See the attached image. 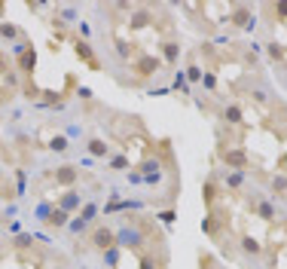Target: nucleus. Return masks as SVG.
Instances as JSON below:
<instances>
[{
    "label": "nucleus",
    "instance_id": "nucleus-1",
    "mask_svg": "<svg viewBox=\"0 0 287 269\" xmlns=\"http://www.w3.org/2000/svg\"><path fill=\"white\" fill-rule=\"evenodd\" d=\"M95 248H113V242H116V236L110 229H95Z\"/></svg>",
    "mask_w": 287,
    "mask_h": 269
},
{
    "label": "nucleus",
    "instance_id": "nucleus-2",
    "mask_svg": "<svg viewBox=\"0 0 287 269\" xmlns=\"http://www.w3.org/2000/svg\"><path fill=\"white\" fill-rule=\"evenodd\" d=\"M55 181H58V184H74V181H77V168H74V165L58 168V171H55Z\"/></svg>",
    "mask_w": 287,
    "mask_h": 269
},
{
    "label": "nucleus",
    "instance_id": "nucleus-3",
    "mask_svg": "<svg viewBox=\"0 0 287 269\" xmlns=\"http://www.w3.org/2000/svg\"><path fill=\"white\" fill-rule=\"evenodd\" d=\"M46 220H49L52 226H64V223H67V211H61V208H58V211H52Z\"/></svg>",
    "mask_w": 287,
    "mask_h": 269
},
{
    "label": "nucleus",
    "instance_id": "nucleus-4",
    "mask_svg": "<svg viewBox=\"0 0 287 269\" xmlns=\"http://www.w3.org/2000/svg\"><path fill=\"white\" fill-rule=\"evenodd\" d=\"M74 205H80V196H77V193H67L64 199H61V211H67V208H74Z\"/></svg>",
    "mask_w": 287,
    "mask_h": 269
},
{
    "label": "nucleus",
    "instance_id": "nucleus-5",
    "mask_svg": "<svg viewBox=\"0 0 287 269\" xmlns=\"http://www.w3.org/2000/svg\"><path fill=\"white\" fill-rule=\"evenodd\" d=\"M223 159H226L229 165H239V168L244 165V156H241V153H223Z\"/></svg>",
    "mask_w": 287,
    "mask_h": 269
},
{
    "label": "nucleus",
    "instance_id": "nucleus-6",
    "mask_svg": "<svg viewBox=\"0 0 287 269\" xmlns=\"http://www.w3.org/2000/svg\"><path fill=\"white\" fill-rule=\"evenodd\" d=\"M77 55H83L89 64H95V58H92V52H89V46H86V43H77Z\"/></svg>",
    "mask_w": 287,
    "mask_h": 269
},
{
    "label": "nucleus",
    "instance_id": "nucleus-7",
    "mask_svg": "<svg viewBox=\"0 0 287 269\" xmlns=\"http://www.w3.org/2000/svg\"><path fill=\"white\" fill-rule=\"evenodd\" d=\"M22 67H25V70L34 67V49H25V52H22Z\"/></svg>",
    "mask_w": 287,
    "mask_h": 269
},
{
    "label": "nucleus",
    "instance_id": "nucleus-8",
    "mask_svg": "<svg viewBox=\"0 0 287 269\" xmlns=\"http://www.w3.org/2000/svg\"><path fill=\"white\" fill-rule=\"evenodd\" d=\"M89 150H92L95 156H104V153H107V144H101V141H92V147H89Z\"/></svg>",
    "mask_w": 287,
    "mask_h": 269
},
{
    "label": "nucleus",
    "instance_id": "nucleus-9",
    "mask_svg": "<svg viewBox=\"0 0 287 269\" xmlns=\"http://www.w3.org/2000/svg\"><path fill=\"white\" fill-rule=\"evenodd\" d=\"M95 211H98L95 205H86V211H83V220H92V217H95Z\"/></svg>",
    "mask_w": 287,
    "mask_h": 269
},
{
    "label": "nucleus",
    "instance_id": "nucleus-10",
    "mask_svg": "<svg viewBox=\"0 0 287 269\" xmlns=\"http://www.w3.org/2000/svg\"><path fill=\"white\" fill-rule=\"evenodd\" d=\"M0 34H3V37H15V28L12 25H0Z\"/></svg>",
    "mask_w": 287,
    "mask_h": 269
},
{
    "label": "nucleus",
    "instance_id": "nucleus-11",
    "mask_svg": "<svg viewBox=\"0 0 287 269\" xmlns=\"http://www.w3.org/2000/svg\"><path fill=\"white\" fill-rule=\"evenodd\" d=\"M52 147H55V150H64L67 141H64V138H55V141H52Z\"/></svg>",
    "mask_w": 287,
    "mask_h": 269
},
{
    "label": "nucleus",
    "instance_id": "nucleus-12",
    "mask_svg": "<svg viewBox=\"0 0 287 269\" xmlns=\"http://www.w3.org/2000/svg\"><path fill=\"white\" fill-rule=\"evenodd\" d=\"M165 55H168V61H174V55H177V49H174V46H171V43H168V46H165Z\"/></svg>",
    "mask_w": 287,
    "mask_h": 269
},
{
    "label": "nucleus",
    "instance_id": "nucleus-13",
    "mask_svg": "<svg viewBox=\"0 0 287 269\" xmlns=\"http://www.w3.org/2000/svg\"><path fill=\"white\" fill-rule=\"evenodd\" d=\"M257 248H260V245H257L254 239H244V251H257Z\"/></svg>",
    "mask_w": 287,
    "mask_h": 269
},
{
    "label": "nucleus",
    "instance_id": "nucleus-14",
    "mask_svg": "<svg viewBox=\"0 0 287 269\" xmlns=\"http://www.w3.org/2000/svg\"><path fill=\"white\" fill-rule=\"evenodd\" d=\"M278 12H281V15H287V3H281V6H278Z\"/></svg>",
    "mask_w": 287,
    "mask_h": 269
}]
</instances>
